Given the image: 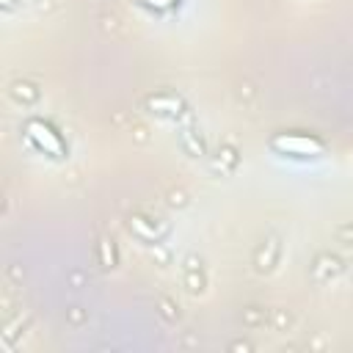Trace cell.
I'll return each instance as SVG.
<instances>
[{
	"mask_svg": "<svg viewBox=\"0 0 353 353\" xmlns=\"http://www.w3.org/2000/svg\"><path fill=\"white\" fill-rule=\"evenodd\" d=\"M270 146L279 154H290V157H320L325 152L323 141L306 132H279L270 138Z\"/></svg>",
	"mask_w": 353,
	"mask_h": 353,
	"instance_id": "6da1fadb",
	"label": "cell"
},
{
	"mask_svg": "<svg viewBox=\"0 0 353 353\" xmlns=\"http://www.w3.org/2000/svg\"><path fill=\"white\" fill-rule=\"evenodd\" d=\"M25 135L33 141L36 149H41V152L50 154V157H63V154H66L63 138H61L47 121H41V119H30V121L25 124Z\"/></svg>",
	"mask_w": 353,
	"mask_h": 353,
	"instance_id": "7a4b0ae2",
	"label": "cell"
},
{
	"mask_svg": "<svg viewBox=\"0 0 353 353\" xmlns=\"http://www.w3.org/2000/svg\"><path fill=\"white\" fill-rule=\"evenodd\" d=\"M138 3H143L146 8H154V11H165V8H171L179 0H138Z\"/></svg>",
	"mask_w": 353,
	"mask_h": 353,
	"instance_id": "3957f363",
	"label": "cell"
}]
</instances>
